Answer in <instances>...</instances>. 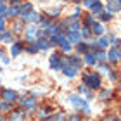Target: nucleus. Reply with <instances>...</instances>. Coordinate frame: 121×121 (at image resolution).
Here are the masks:
<instances>
[{"label": "nucleus", "instance_id": "obj_40", "mask_svg": "<svg viewBox=\"0 0 121 121\" xmlns=\"http://www.w3.org/2000/svg\"><path fill=\"white\" fill-rule=\"evenodd\" d=\"M0 40H2V35H0Z\"/></svg>", "mask_w": 121, "mask_h": 121}, {"label": "nucleus", "instance_id": "obj_36", "mask_svg": "<svg viewBox=\"0 0 121 121\" xmlns=\"http://www.w3.org/2000/svg\"><path fill=\"white\" fill-rule=\"evenodd\" d=\"M118 59L121 60V48H118Z\"/></svg>", "mask_w": 121, "mask_h": 121}, {"label": "nucleus", "instance_id": "obj_31", "mask_svg": "<svg viewBox=\"0 0 121 121\" xmlns=\"http://www.w3.org/2000/svg\"><path fill=\"white\" fill-rule=\"evenodd\" d=\"M100 19L102 21H109L111 19V14H100Z\"/></svg>", "mask_w": 121, "mask_h": 121}, {"label": "nucleus", "instance_id": "obj_13", "mask_svg": "<svg viewBox=\"0 0 121 121\" xmlns=\"http://www.w3.org/2000/svg\"><path fill=\"white\" fill-rule=\"evenodd\" d=\"M23 107H26V109H35V99H24V100H23Z\"/></svg>", "mask_w": 121, "mask_h": 121}, {"label": "nucleus", "instance_id": "obj_2", "mask_svg": "<svg viewBox=\"0 0 121 121\" xmlns=\"http://www.w3.org/2000/svg\"><path fill=\"white\" fill-rule=\"evenodd\" d=\"M85 85H88L90 88H99V86H100V78H99V74H95V73L85 74Z\"/></svg>", "mask_w": 121, "mask_h": 121}, {"label": "nucleus", "instance_id": "obj_25", "mask_svg": "<svg viewBox=\"0 0 121 121\" xmlns=\"http://www.w3.org/2000/svg\"><path fill=\"white\" fill-rule=\"evenodd\" d=\"M107 43H109L107 38H100V40H99V47H107Z\"/></svg>", "mask_w": 121, "mask_h": 121}, {"label": "nucleus", "instance_id": "obj_26", "mask_svg": "<svg viewBox=\"0 0 121 121\" xmlns=\"http://www.w3.org/2000/svg\"><path fill=\"white\" fill-rule=\"evenodd\" d=\"M78 50L80 52H88V47H86L85 43H78Z\"/></svg>", "mask_w": 121, "mask_h": 121}, {"label": "nucleus", "instance_id": "obj_14", "mask_svg": "<svg viewBox=\"0 0 121 121\" xmlns=\"http://www.w3.org/2000/svg\"><path fill=\"white\" fill-rule=\"evenodd\" d=\"M93 33H95V35H102L104 33V26L99 24V23H93Z\"/></svg>", "mask_w": 121, "mask_h": 121}, {"label": "nucleus", "instance_id": "obj_5", "mask_svg": "<svg viewBox=\"0 0 121 121\" xmlns=\"http://www.w3.org/2000/svg\"><path fill=\"white\" fill-rule=\"evenodd\" d=\"M121 9V0H111V2L107 4V10L109 12H118Z\"/></svg>", "mask_w": 121, "mask_h": 121}, {"label": "nucleus", "instance_id": "obj_35", "mask_svg": "<svg viewBox=\"0 0 121 121\" xmlns=\"http://www.w3.org/2000/svg\"><path fill=\"white\" fill-rule=\"evenodd\" d=\"M4 23H5V21H4V17H0V31H2V30H4V26H5Z\"/></svg>", "mask_w": 121, "mask_h": 121}, {"label": "nucleus", "instance_id": "obj_8", "mask_svg": "<svg viewBox=\"0 0 121 121\" xmlns=\"http://www.w3.org/2000/svg\"><path fill=\"white\" fill-rule=\"evenodd\" d=\"M66 24L69 26V31H78V30H80V23H78V19L69 17L68 21H66Z\"/></svg>", "mask_w": 121, "mask_h": 121}, {"label": "nucleus", "instance_id": "obj_10", "mask_svg": "<svg viewBox=\"0 0 121 121\" xmlns=\"http://www.w3.org/2000/svg\"><path fill=\"white\" fill-rule=\"evenodd\" d=\"M50 47V42H47V38H40V40L36 42V48L38 50H45V48Z\"/></svg>", "mask_w": 121, "mask_h": 121}, {"label": "nucleus", "instance_id": "obj_18", "mask_svg": "<svg viewBox=\"0 0 121 121\" xmlns=\"http://www.w3.org/2000/svg\"><path fill=\"white\" fill-rule=\"evenodd\" d=\"M9 121H24V116L21 112H14L12 116H10V119Z\"/></svg>", "mask_w": 121, "mask_h": 121}, {"label": "nucleus", "instance_id": "obj_7", "mask_svg": "<svg viewBox=\"0 0 121 121\" xmlns=\"http://www.w3.org/2000/svg\"><path fill=\"white\" fill-rule=\"evenodd\" d=\"M62 71H64V74H66V76H69V78L76 76V73H78V71H76V68H74L73 64H71V66H62Z\"/></svg>", "mask_w": 121, "mask_h": 121}, {"label": "nucleus", "instance_id": "obj_11", "mask_svg": "<svg viewBox=\"0 0 121 121\" xmlns=\"http://www.w3.org/2000/svg\"><path fill=\"white\" fill-rule=\"evenodd\" d=\"M31 10H33V5L31 4H24V5H21V7H19V14L26 16V14H30Z\"/></svg>", "mask_w": 121, "mask_h": 121}, {"label": "nucleus", "instance_id": "obj_3", "mask_svg": "<svg viewBox=\"0 0 121 121\" xmlns=\"http://www.w3.org/2000/svg\"><path fill=\"white\" fill-rule=\"evenodd\" d=\"M50 68L52 69H62V59L59 57V54H54L50 57Z\"/></svg>", "mask_w": 121, "mask_h": 121}, {"label": "nucleus", "instance_id": "obj_38", "mask_svg": "<svg viewBox=\"0 0 121 121\" xmlns=\"http://www.w3.org/2000/svg\"><path fill=\"white\" fill-rule=\"evenodd\" d=\"M0 57H4V50H2V48H0Z\"/></svg>", "mask_w": 121, "mask_h": 121}, {"label": "nucleus", "instance_id": "obj_28", "mask_svg": "<svg viewBox=\"0 0 121 121\" xmlns=\"http://www.w3.org/2000/svg\"><path fill=\"white\" fill-rule=\"evenodd\" d=\"M95 57L100 59V60H104V59H106V54H104V52H95Z\"/></svg>", "mask_w": 121, "mask_h": 121}, {"label": "nucleus", "instance_id": "obj_15", "mask_svg": "<svg viewBox=\"0 0 121 121\" xmlns=\"http://www.w3.org/2000/svg\"><path fill=\"white\" fill-rule=\"evenodd\" d=\"M109 60H111V62H116V60H118V50H116V48L109 50Z\"/></svg>", "mask_w": 121, "mask_h": 121}, {"label": "nucleus", "instance_id": "obj_37", "mask_svg": "<svg viewBox=\"0 0 121 121\" xmlns=\"http://www.w3.org/2000/svg\"><path fill=\"white\" fill-rule=\"evenodd\" d=\"M104 121H116V118H107V119H104Z\"/></svg>", "mask_w": 121, "mask_h": 121}, {"label": "nucleus", "instance_id": "obj_1", "mask_svg": "<svg viewBox=\"0 0 121 121\" xmlns=\"http://www.w3.org/2000/svg\"><path fill=\"white\" fill-rule=\"evenodd\" d=\"M69 102L73 104V107H76V109H83V111H88V104H86L81 97H78V95H69Z\"/></svg>", "mask_w": 121, "mask_h": 121}, {"label": "nucleus", "instance_id": "obj_41", "mask_svg": "<svg viewBox=\"0 0 121 121\" xmlns=\"http://www.w3.org/2000/svg\"><path fill=\"white\" fill-rule=\"evenodd\" d=\"M0 71H2V69H0Z\"/></svg>", "mask_w": 121, "mask_h": 121}, {"label": "nucleus", "instance_id": "obj_32", "mask_svg": "<svg viewBox=\"0 0 121 121\" xmlns=\"http://www.w3.org/2000/svg\"><path fill=\"white\" fill-rule=\"evenodd\" d=\"M83 36H85V38H90V30H88V26L83 30Z\"/></svg>", "mask_w": 121, "mask_h": 121}, {"label": "nucleus", "instance_id": "obj_12", "mask_svg": "<svg viewBox=\"0 0 121 121\" xmlns=\"http://www.w3.org/2000/svg\"><path fill=\"white\" fill-rule=\"evenodd\" d=\"M24 17H26V21H30V23H36V21L40 19V16H38L36 12H33V10H31V12H30V14H26Z\"/></svg>", "mask_w": 121, "mask_h": 121}, {"label": "nucleus", "instance_id": "obj_4", "mask_svg": "<svg viewBox=\"0 0 121 121\" xmlns=\"http://www.w3.org/2000/svg\"><path fill=\"white\" fill-rule=\"evenodd\" d=\"M2 97H4V100H7V102H12L17 99V93H16L14 90H4L2 92Z\"/></svg>", "mask_w": 121, "mask_h": 121}, {"label": "nucleus", "instance_id": "obj_34", "mask_svg": "<svg viewBox=\"0 0 121 121\" xmlns=\"http://www.w3.org/2000/svg\"><path fill=\"white\" fill-rule=\"evenodd\" d=\"M95 2H97V0H85V5H88V7H90V5L95 4Z\"/></svg>", "mask_w": 121, "mask_h": 121}, {"label": "nucleus", "instance_id": "obj_39", "mask_svg": "<svg viewBox=\"0 0 121 121\" xmlns=\"http://www.w3.org/2000/svg\"><path fill=\"white\" fill-rule=\"evenodd\" d=\"M2 5H4V0H0V7H2Z\"/></svg>", "mask_w": 121, "mask_h": 121}, {"label": "nucleus", "instance_id": "obj_19", "mask_svg": "<svg viewBox=\"0 0 121 121\" xmlns=\"http://www.w3.org/2000/svg\"><path fill=\"white\" fill-rule=\"evenodd\" d=\"M90 9H92V12H102V10H104V9H102V5L99 4V2L92 4V5H90Z\"/></svg>", "mask_w": 121, "mask_h": 121}, {"label": "nucleus", "instance_id": "obj_27", "mask_svg": "<svg viewBox=\"0 0 121 121\" xmlns=\"http://www.w3.org/2000/svg\"><path fill=\"white\" fill-rule=\"evenodd\" d=\"M62 119H64V114H62V112H60V114H56V116L52 118V121H62Z\"/></svg>", "mask_w": 121, "mask_h": 121}, {"label": "nucleus", "instance_id": "obj_16", "mask_svg": "<svg viewBox=\"0 0 121 121\" xmlns=\"http://www.w3.org/2000/svg\"><path fill=\"white\" fill-rule=\"evenodd\" d=\"M21 50H23V45H21V43H14V45H12V56H14V57L17 56Z\"/></svg>", "mask_w": 121, "mask_h": 121}, {"label": "nucleus", "instance_id": "obj_33", "mask_svg": "<svg viewBox=\"0 0 121 121\" xmlns=\"http://www.w3.org/2000/svg\"><path fill=\"white\" fill-rule=\"evenodd\" d=\"M68 121H80V116H76V114H73V116H69Z\"/></svg>", "mask_w": 121, "mask_h": 121}, {"label": "nucleus", "instance_id": "obj_21", "mask_svg": "<svg viewBox=\"0 0 121 121\" xmlns=\"http://www.w3.org/2000/svg\"><path fill=\"white\" fill-rule=\"evenodd\" d=\"M9 109H10V102H7V100L0 102V111H9Z\"/></svg>", "mask_w": 121, "mask_h": 121}, {"label": "nucleus", "instance_id": "obj_17", "mask_svg": "<svg viewBox=\"0 0 121 121\" xmlns=\"http://www.w3.org/2000/svg\"><path fill=\"white\" fill-rule=\"evenodd\" d=\"M85 62L88 64V66H93V64H95V56H93V54H86Z\"/></svg>", "mask_w": 121, "mask_h": 121}, {"label": "nucleus", "instance_id": "obj_24", "mask_svg": "<svg viewBox=\"0 0 121 121\" xmlns=\"http://www.w3.org/2000/svg\"><path fill=\"white\" fill-rule=\"evenodd\" d=\"M69 62H71V64H73V66H74V68H80V66H81V60H80V59H74V57H73V59H71V60H69Z\"/></svg>", "mask_w": 121, "mask_h": 121}, {"label": "nucleus", "instance_id": "obj_9", "mask_svg": "<svg viewBox=\"0 0 121 121\" xmlns=\"http://www.w3.org/2000/svg\"><path fill=\"white\" fill-rule=\"evenodd\" d=\"M26 38H28L30 42H33L36 38V26H30V28L26 30Z\"/></svg>", "mask_w": 121, "mask_h": 121}, {"label": "nucleus", "instance_id": "obj_30", "mask_svg": "<svg viewBox=\"0 0 121 121\" xmlns=\"http://www.w3.org/2000/svg\"><path fill=\"white\" fill-rule=\"evenodd\" d=\"M109 42H112L114 45H121V40H118V38H112V36L109 38Z\"/></svg>", "mask_w": 121, "mask_h": 121}, {"label": "nucleus", "instance_id": "obj_23", "mask_svg": "<svg viewBox=\"0 0 121 121\" xmlns=\"http://www.w3.org/2000/svg\"><path fill=\"white\" fill-rule=\"evenodd\" d=\"M7 10H9V7L2 5V7H0V17H5V16H7Z\"/></svg>", "mask_w": 121, "mask_h": 121}, {"label": "nucleus", "instance_id": "obj_20", "mask_svg": "<svg viewBox=\"0 0 121 121\" xmlns=\"http://www.w3.org/2000/svg\"><path fill=\"white\" fill-rule=\"evenodd\" d=\"M2 40H4L5 43H10V42H12V35H10L9 31H4V35H2Z\"/></svg>", "mask_w": 121, "mask_h": 121}, {"label": "nucleus", "instance_id": "obj_6", "mask_svg": "<svg viewBox=\"0 0 121 121\" xmlns=\"http://www.w3.org/2000/svg\"><path fill=\"white\" fill-rule=\"evenodd\" d=\"M68 40H69V43H80L81 35H80L78 31H69L68 33Z\"/></svg>", "mask_w": 121, "mask_h": 121}, {"label": "nucleus", "instance_id": "obj_22", "mask_svg": "<svg viewBox=\"0 0 121 121\" xmlns=\"http://www.w3.org/2000/svg\"><path fill=\"white\" fill-rule=\"evenodd\" d=\"M17 14H19V9H17V7H9L7 16H17Z\"/></svg>", "mask_w": 121, "mask_h": 121}, {"label": "nucleus", "instance_id": "obj_29", "mask_svg": "<svg viewBox=\"0 0 121 121\" xmlns=\"http://www.w3.org/2000/svg\"><path fill=\"white\" fill-rule=\"evenodd\" d=\"M40 26H42V28H48V26H50V21H48V19H43Z\"/></svg>", "mask_w": 121, "mask_h": 121}]
</instances>
